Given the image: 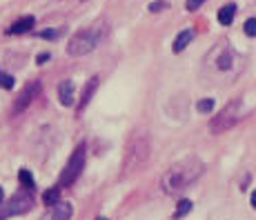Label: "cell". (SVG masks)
I'll return each instance as SVG.
<instances>
[{"label": "cell", "instance_id": "obj_3", "mask_svg": "<svg viewBox=\"0 0 256 220\" xmlns=\"http://www.w3.org/2000/svg\"><path fill=\"white\" fill-rule=\"evenodd\" d=\"M152 154V140L145 129H138L130 136L125 147V160H122V176H130L134 171L145 167Z\"/></svg>", "mask_w": 256, "mask_h": 220}, {"label": "cell", "instance_id": "obj_10", "mask_svg": "<svg viewBox=\"0 0 256 220\" xmlns=\"http://www.w3.org/2000/svg\"><path fill=\"white\" fill-rule=\"evenodd\" d=\"M72 216H74V207H72V205L58 200V203L52 207L49 216H45V220H72Z\"/></svg>", "mask_w": 256, "mask_h": 220}, {"label": "cell", "instance_id": "obj_2", "mask_svg": "<svg viewBox=\"0 0 256 220\" xmlns=\"http://www.w3.org/2000/svg\"><path fill=\"white\" fill-rule=\"evenodd\" d=\"M107 33H110V24H107V20H96L94 24L76 31L70 38V42H67V53L74 58L87 56V53H92L96 47L102 45Z\"/></svg>", "mask_w": 256, "mask_h": 220}, {"label": "cell", "instance_id": "obj_13", "mask_svg": "<svg viewBox=\"0 0 256 220\" xmlns=\"http://www.w3.org/2000/svg\"><path fill=\"white\" fill-rule=\"evenodd\" d=\"M234 16H236V4L234 2L223 4V7L218 9V22L223 24V27H230V24L234 22Z\"/></svg>", "mask_w": 256, "mask_h": 220}, {"label": "cell", "instance_id": "obj_11", "mask_svg": "<svg viewBox=\"0 0 256 220\" xmlns=\"http://www.w3.org/2000/svg\"><path fill=\"white\" fill-rule=\"evenodd\" d=\"M34 24H36V18H34V16H22L20 20H16L12 27L7 29V33H9V36H20V33L32 31Z\"/></svg>", "mask_w": 256, "mask_h": 220}, {"label": "cell", "instance_id": "obj_27", "mask_svg": "<svg viewBox=\"0 0 256 220\" xmlns=\"http://www.w3.org/2000/svg\"><path fill=\"white\" fill-rule=\"evenodd\" d=\"M96 220H107V218H96Z\"/></svg>", "mask_w": 256, "mask_h": 220}, {"label": "cell", "instance_id": "obj_7", "mask_svg": "<svg viewBox=\"0 0 256 220\" xmlns=\"http://www.w3.org/2000/svg\"><path fill=\"white\" fill-rule=\"evenodd\" d=\"M40 91H42V82H40V80H29L27 85L22 87L20 94L16 96V100H14L12 114H14V116H18L20 111H24L34 100H36L38 96H40Z\"/></svg>", "mask_w": 256, "mask_h": 220}, {"label": "cell", "instance_id": "obj_5", "mask_svg": "<svg viewBox=\"0 0 256 220\" xmlns=\"http://www.w3.org/2000/svg\"><path fill=\"white\" fill-rule=\"evenodd\" d=\"M85 160H87V147H85V143H80L76 149H74L72 158L67 160L65 169H62L60 178H58V187L60 189L72 187V185L78 180V176L82 174V169H85Z\"/></svg>", "mask_w": 256, "mask_h": 220}, {"label": "cell", "instance_id": "obj_18", "mask_svg": "<svg viewBox=\"0 0 256 220\" xmlns=\"http://www.w3.org/2000/svg\"><path fill=\"white\" fill-rule=\"evenodd\" d=\"M14 85H16V80H14L12 73H4L0 69V87H2V89H14Z\"/></svg>", "mask_w": 256, "mask_h": 220}, {"label": "cell", "instance_id": "obj_8", "mask_svg": "<svg viewBox=\"0 0 256 220\" xmlns=\"http://www.w3.org/2000/svg\"><path fill=\"white\" fill-rule=\"evenodd\" d=\"M58 100H60L62 107H72L76 102V87H74L72 78H67L58 85Z\"/></svg>", "mask_w": 256, "mask_h": 220}, {"label": "cell", "instance_id": "obj_6", "mask_svg": "<svg viewBox=\"0 0 256 220\" xmlns=\"http://www.w3.org/2000/svg\"><path fill=\"white\" fill-rule=\"evenodd\" d=\"M34 205H36V200H34V194L29 192V189L14 194L7 203L0 205V220H7V218H14V216H22V214L32 212Z\"/></svg>", "mask_w": 256, "mask_h": 220}, {"label": "cell", "instance_id": "obj_26", "mask_svg": "<svg viewBox=\"0 0 256 220\" xmlns=\"http://www.w3.org/2000/svg\"><path fill=\"white\" fill-rule=\"evenodd\" d=\"M4 203V192H2V187H0V205Z\"/></svg>", "mask_w": 256, "mask_h": 220}, {"label": "cell", "instance_id": "obj_20", "mask_svg": "<svg viewBox=\"0 0 256 220\" xmlns=\"http://www.w3.org/2000/svg\"><path fill=\"white\" fill-rule=\"evenodd\" d=\"M243 31L248 33L250 38H256V18H248V20H245Z\"/></svg>", "mask_w": 256, "mask_h": 220}, {"label": "cell", "instance_id": "obj_15", "mask_svg": "<svg viewBox=\"0 0 256 220\" xmlns=\"http://www.w3.org/2000/svg\"><path fill=\"white\" fill-rule=\"evenodd\" d=\"M58 200H60V187H52L42 194V203H45L47 207H54Z\"/></svg>", "mask_w": 256, "mask_h": 220}, {"label": "cell", "instance_id": "obj_14", "mask_svg": "<svg viewBox=\"0 0 256 220\" xmlns=\"http://www.w3.org/2000/svg\"><path fill=\"white\" fill-rule=\"evenodd\" d=\"M232 62H234V51L228 45L223 47V53L218 56V69H232Z\"/></svg>", "mask_w": 256, "mask_h": 220}, {"label": "cell", "instance_id": "obj_4", "mask_svg": "<svg viewBox=\"0 0 256 220\" xmlns=\"http://www.w3.org/2000/svg\"><path fill=\"white\" fill-rule=\"evenodd\" d=\"M243 109H245L243 98H234V100H230L228 105H225L223 109L210 120V131L214 136H220V134H225V131H230L234 125H238L240 118H243Z\"/></svg>", "mask_w": 256, "mask_h": 220}, {"label": "cell", "instance_id": "obj_16", "mask_svg": "<svg viewBox=\"0 0 256 220\" xmlns=\"http://www.w3.org/2000/svg\"><path fill=\"white\" fill-rule=\"evenodd\" d=\"M18 180H20V185L24 189H29V192H34V187H36V183H34V176L29 169H20L18 171Z\"/></svg>", "mask_w": 256, "mask_h": 220}, {"label": "cell", "instance_id": "obj_25", "mask_svg": "<svg viewBox=\"0 0 256 220\" xmlns=\"http://www.w3.org/2000/svg\"><path fill=\"white\" fill-rule=\"evenodd\" d=\"M250 203H252V207H254V209H256V192H254V194H252V198H250Z\"/></svg>", "mask_w": 256, "mask_h": 220}, {"label": "cell", "instance_id": "obj_24", "mask_svg": "<svg viewBox=\"0 0 256 220\" xmlns=\"http://www.w3.org/2000/svg\"><path fill=\"white\" fill-rule=\"evenodd\" d=\"M49 58H52L49 53H38V56H36V62H38V65H45Z\"/></svg>", "mask_w": 256, "mask_h": 220}, {"label": "cell", "instance_id": "obj_12", "mask_svg": "<svg viewBox=\"0 0 256 220\" xmlns=\"http://www.w3.org/2000/svg\"><path fill=\"white\" fill-rule=\"evenodd\" d=\"M196 38V31L194 29H185V31H180L178 36H176V40H174V53H180V51H185L187 47H190V42Z\"/></svg>", "mask_w": 256, "mask_h": 220}, {"label": "cell", "instance_id": "obj_19", "mask_svg": "<svg viewBox=\"0 0 256 220\" xmlns=\"http://www.w3.org/2000/svg\"><path fill=\"white\" fill-rule=\"evenodd\" d=\"M190 212H192V200H180L178 209H176V214H174V218H183L185 214H190Z\"/></svg>", "mask_w": 256, "mask_h": 220}, {"label": "cell", "instance_id": "obj_22", "mask_svg": "<svg viewBox=\"0 0 256 220\" xmlns=\"http://www.w3.org/2000/svg\"><path fill=\"white\" fill-rule=\"evenodd\" d=\"M38 36L45 38V40H56V38L60 36V29H45V31H40Z\"/></svg>", "mask_w": 256, "mask_h": 220}, {"label": "cell", "instance_id": "obj_17", "mask_svg": "<svg viewBox=\"0 0 256 220\" xmlns=\"http://www.w3.org/2000/svg\"><path fill=\"white\" fill-rule=\"evenodd\" d=\"M212 109H214V98H200L196 102V111L198 114H212Z\"/></svg>", "mask_w": 256, "mask_h": 220}, {"label": "cell", "instance_id": "obj_23", "mask_svg": "<svg viewBox=\"0 0 256 220\" xmlns=\"http://www.w3.org/2000/svg\"><path fill=\"white\" fill-rule=\"evenodd\" d=\"M165 7H167V4H165V2H152V4H150V7H147V9H150V11H152V13H154V11H163V9H165Z\"/></svg>", "mask_w": 256, "mask_h": 220}, {"label": "cell", "instance_id": "obj_1", "mask_svg": "<svg viewBox=\"0 0 256 220\" xmlns=\"http://www.w3.org/2000/svg\"><path fill=\"white\" fill-rule=\"evenodd\" d=\"M208 165L198 158V156H185V158L176 160L170 169L160 178V187L165 194H180L185 192L190 185H194L200 176L205 174Z\"/></svg>", "mask_w": 256, "mask_h": 220}, {"label": "cell", "instance_id": "obj_21", "mask_svg": "<svg viewBox=\"0 0 256 220\" xmlns=\"http://www.w3.org/2000/svg\"><path fill=\"white\" fill-rule=\"evenodd\" d=\"M205 2H208V0H185V9L187 11H198Z\"/></svg>", "mask_w": 256, "mask_h": 220}, {"label": "cell", "instance_id": "obj_9", "mask_svg": "<svg viewBox=\"0 0 256 220\" xmlns=\"http://www.w3.org/2000/svg\"><path fill=\"white\" fill-rule=\"evenodd\" d=\"M98 85H100V78H98V76H92L90 80H87L85 89H82V96H80V102H78V109H76L78 114H82V109H85V107L90 105V100L94 98V94H96Z\"/></svg>", "mask_w": 256, "mask_h": 220}]
</instances>
